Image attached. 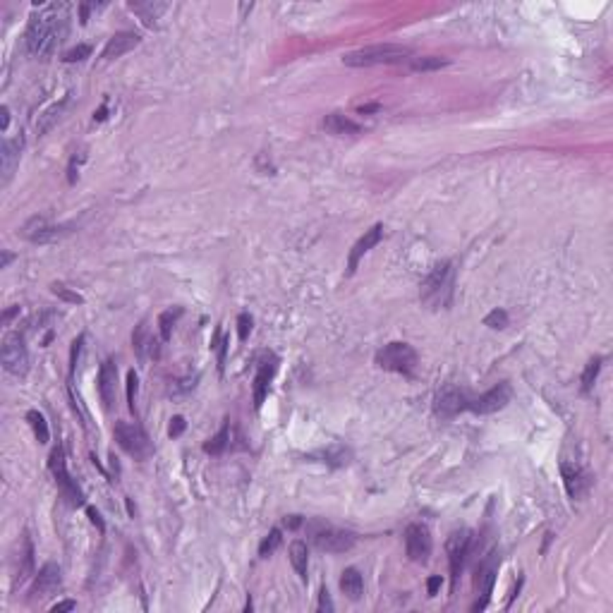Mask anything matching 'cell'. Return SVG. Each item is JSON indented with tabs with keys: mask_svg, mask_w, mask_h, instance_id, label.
<instances>
[{
	"mask_svg": "<svg viewBox=\"0 0 613 613\" xmlns=\"http://www.w3.org/2000/svg\"><path fill=\"white\" fill-rule=\"evenodd\" d=\"M465 408H467V398H465L462 390L453 388V386L443 388L441 393L436 395V414L438 417H456V414L462 412Z\"/></svg>",
	"mask_w": 613,
	"mask_h": 613,
	"instance_id": "e0dca14e",
	"label": "cell"
},
{
	"mask_svg": "<svg viewBox=\"0 0 613 613\" xmlns=\"http://www.w3.org/2000/svg\"><path fill=\"white\" fill-rule=\"evenodd\" d=\"M290 563L298 570L300 580L306 582V566H309V553H306V544L304 542H293L290 544Z\"/></svg>",
	"mask_w": 613,
	"mask_h": 613,
	"instance_id": "484cf974",
	"label": "cell"
},
{
	"mask_svg": "<svg viewBox=\"0 0 613 613\" xmlns=\"http://www.w3.org/2000/svg\"><path fill=\"white\" fill-rule=\"evenodd\" d=\"M228 438H230V432H228V424H225L216 436H211L209 441L204 443V453H209V456H221V453L228 448Z\"/></svg>",
	"mask_w": 613,
	"mask_h": 613,
	"instance_id": "4dcf8cb0",
	"label": "cell"
},
{
	"mask_svg": "<svg viewBox=\"0 0 613 613\" xmlns=\"http://www.w3.org/2000/svg\"><path fill=\"white\" fill-rule=\"evenodd\" d=\"M405 551H408L410 561L427 563L432 556V535L424 525H410L405 530Z\"/></svg>",
	"mask_w": 613,
	"mask_h": 613,
	"instance_id": "9c48e42d",
	"label": "cell"
},
{
	"mask_svg": "<svg viewBox=\"0 0 613 613\" xmlns=\"http://www.w3.org/2000/svg\"><path fill=\"white\" fill-rule=\"evenodd\" d=\"M89 56H91V46H87V43H79V46H75L72 51L65 53V58H63V60H65V63H79V60H84V58H89Z\"/></svg>",
	"mask_w": 613,
	"mask_h": 613,
	"instance_id": "8d00e7d4",
	"label": "cell"
},
{
	"mask_svg": "<svg viewBox=\"0 0 613 613\" xmlns=\"http://www.w3.org/2000/svg\"><path fill=\"white\" fill-rule=\"evenodd\" d=\"M314 544L316 548L326 553H345L355 546V535L353 532L335 530V527H324V530L314 532Z\"/></svg>",
	"mask_w": 613,
	"mask_h": 613,
	"instance_id": "8fae6325",
	"label": "cell"
},
{
	"mask_svg": "<svg viewBox=\"0 0 613 613\" xmlns=\"http://www.w3.org/2000/svg\"><path fill=\"white\" fill-rule=\"evenodd\" d=\"M24 149V137L22 132L14 137H5L0 144V172H3V182H10V177L14 175V168L19 166Z\"/></svg>",
	"mask_w": 613,
	"mask_h": 613,
	"instance_id": "4fadbf2b",
	"label": "cell"
},
{
	"mask_svg": "<svg viewBox=\"0 0 613 613\" xmlns=\"http://www.w3.org/2000/svg\"><path fill=\"white\" fill-rule=\"evenodd\" d=\"M381 237H383V225H381V223H377V225H374V228L364 230V235L359 237L357 242H355V247H353V249H350V256H348V274H350V276H353L355 271H357L359 259H362V256L367 254V252L372 249V247H377L379 242H381Z\"/></svg>",
	"mask_w": 613,
	"mask_h": 613,
	"instance_id": "2e32d148",
	"label": "cell"
},
{
	"mask_svg": "<svg viewBox=\"0 0 613 613\" xmlns=\"http://www.w3.org/2000/svg\"><path fill=\"white\" fill-rule=\"evenodd\" d=\"M453 280H456V269L451 261L438 264L422 283V302L429 309H446L453 300Z\"/></svg>",
	"mask_w": 613,
	"mask_h": 613,
	"instance_id": "3957f363",
	"label": "cell"
},
{
	"mask_svg": "<svg viewBox=\"0 0 613 613\" xmlns=\"http://www.w3.org/2000/svg\"><path fill=\"white\" fill-rule=\"evenodd\" d=\"M17 311H19V306H12V309H8V311H5V314H3V321H5V324H8V321L12 319V316L17 314Z\"/></svg>",
	"mask_w": 613,
	"mask_h": 613,
	"instance_id": "c3c4849f",
	"label": "cell"
},
{
	"mask_svg": "<svg viewBox=\"0 0 613 613\" xmlns=\"http://www.w3.org/2000/svg\"><path fill=\"white\" fill-rule=\"evenodd\" d=\"M340 590H343V594L348 597V599H353V601L362 599L364 580H362V575H359L357 568H348V570H343V575H340Z\"/></svg>",
	"mask_w": 613,
	"mask_h": 613,
	"instance_id": "603a6c76",
	"label": "cell"
},
{
	"mask_svg": "<svg viewBox=\"0 0 613 613\" xmlns=\"http://www.w3.org/2000/svg\"><path fill=\"white\" fill-rule=\"evenodd\" d=\"M412 58V51L398 43H379V46H364L343 56V65L348 67H374V65H395Z\"/></svg>",
	"mask_w": 613,
	"mask_h": 613,
	"instance_id": "7a4b0ae2",
	"label": "cell"
},
{
	"mask_svg": "<svg viewBox=\"0 0 613 613\" xmlns=\"http://www.w3.org/2000/svg\"><path fill=\"white\" fill-rule=\"evenodd\" d=\"M115 441L127 456L135 458V460H146L153 453L149 436L142 432V427H137V424H132V422L115 424Z\"/></svg>",
	"mask_w": 613,
	"mask_h": 613,
	"instance_id": "5b68a950",
	"label": "cell"
},
{
	"mask_svg": "<svg viewBox=\"0 0 613 613\" xmlns=\"http://www.w3.org/2000/svg\"><path fill=\"white\" fill-rule=\"evenodd\" d=\"M32 572H34V546H32L29 535H24L22 551H19V568H17V575H14V585H24V582L32 577Z\"/></svg>",
	"mask_w": 613,
	"mask_h": 613,
	"instance_id": "cb8c5ba5",
	"label": "cell"
},
{
	"mask_svg": "<svg viewBox=\"0 0 613 613\" xmlns=\"http://www.w3.org/2000/svg\"><path fill=\"white\" fill-rule=\"evenodd\" d=\"M51 293L58 295V298L65 300V302H70V304H82L84 302L82 295L75 293V290H70V288H65V285H60V283H53L51 285Z\"/></svg>",
	"mask_w": 613,
	"mask_h": 613,
	"instance_id": "e575fe53",
	"label": "cell"
},
{
	"mask_svg": "<svg viewBox=\"0 0 613 613\" xmlns=\"http://www.w3.org/2000/svg\"><path fill=\"white\" fill-rule=\"evenodd\" d=\"M65 103H67V98H63L60 103H53L51 108H46V111H43L41 115H38V120H36V132H38V135L48 132L53 125H56L58 120H60L63 111H65Z\"/></svg>",
	"mask_w": 613,
	"mask_h": 613,
	"instance_id": "4316f807",
	"label": "cell"
},
{
	"mask_svg": "<svg viewBox=\"0 0 613 613\" xmlns=\"http://www.w3.org/2000/svg\"><path fill=\"white\" fill-rule=\"evenodd\" d=\"M140 34L135 32H120V34H113L111 38H108L106 48H103V58L106 60H115V58L125 56V53H130L132 48L140 46Z\"/></svg>",
	"mask_w": 613,
	"mask_h": 613,
	"instance_id": "ac0fdd59",
	"label": "cell"
},
{
	"mask_svg": "<svg viewBox=\"0 0 613 613\" xmlns=\"http://www.w3.org/2000/svg\"><path fill=\"white\" fill-rule=\"evenodd\" d=\"M448 58H438V56H419V58H410V67L414 72H432V70H441V67L448 65Z\"/></svg>",
	"mask_w": 613,
	"mask_h": 613,
	"instance_id": "83f0119b",
	"label": "cell"
},
{
	"mask_svg": "<svg viewBox=\"0 0 613 613\" xmlns=\"http://www.w3.org/2000/svg\"><path fill=\"white\" fill-rule=\"evenodd\" d=\"M508 403H511V386L498 383L491 390H487L484 395H479V398L467 400V408L465 410H472L474 414H491L503 410Z\"/></svg>",
	"mask_w": 613,
	"mask_h": 613,
	"instance_id": "ba28073f",
	"label": "cell"
},
{
	"mask_svg": "<svg viewBox=\"0 0 613 613\" xmlns=\"http://www.w3.org/2000/svg\"><path fill=\"white\" fill-rule=\"evenodd\" d=\"M324 130L331 132V135H357V132H362V127L357 125L355 120H350V118H345L343 113H331V115L324 118Z\"/></svg>",
	"mask_w": 613,
	"mask_h": 613,
	"instance_id": "7402d4cb",
	"label": "cell"
},
{
	"mask_svg": "<svg viewBox=\"0 0 613 613\" xmlns=\"http://www.w3.org/2000/svg\"><path fill=\"white\" fill-rule=\"evenodd\" d=\"M27 422H29V427L34 429V436H36V441L38 443H48V436H51V432H48L46 417H43L38 410H29V412H27Z\"/></svg>",
	"mask_w": 613,
	"mask_h": 613,
	"instance_id": "f1b7e54d",
	"label": "cell"
},
{
	"mask_svg": "<svg viewBox=\"0 0 613 613\" xmlns=\"http://www.w3.org/2000/svg\"><path fill=\"white\" fill-rule=\"evenodd\" d=\"M252 333V316L247 314V311H242L240 316H237V335H240V340H247Z\"/></svg>",
	"mask_w": 613,
	"mask_h": 613,
	"instance_id": "74e56055",
	"label": "cell"
},
{
	"mask_svg": "<svg viewBox=\"0 0 613 613\" xmlns=\"http://www.w3.org/2000/svg\"><path fill=\"white\" fill-rule=\"evenodd\" d=\"M377 364L386 372L412 374L417 367V353L408 343H388L377 353Z\"/></svg>",
	"mask_w": 613,
	"mask_h": 613,
	"instance_id": "277c9868",
	"label": "cell"
},
{
	"mask_svg": "<svg viewBox=\"0 0 613 613\" xmlns=\"http://www.w3.org/2000/svg\"><path fill=\"white\" fill-rule=\"evenodd\" d=\"M106 113H108L106 106H101V108H98V113H93V118H96V120H106Z\"/></svg>",
	"mask_w": 613,
	"mask_h": 613,
	"instance_id": "f907efd6",
	"label": "cell"
},
{
	"mask_svg": "<svg viewBox=\"0 0 613 613\" xmlns=\"http://www.w3.org/2000/svg\"><path fill=\"white\" fill-rule=\"evenodd\" d=\"M441 585H443V577H441V575L429 577V582H427V592H429V597H436V592L441 590Z\"/></svg>",
	"mask_w": 613,
	"mask_h": 613,
	"instance_id": "b9f144b4",
	"label": "cell"
},
{
	"mask_svg": "<svg viewBox=\"0 0 613 613\" xmlns=\"http://www.w3.org/2000/svg\"><path fill=\"white\" fill-rule=\"evenodd\" d=\"M67 34V5H48L29 19L27 48L32 56L48 58Z\"/></svg>",
	"mask_w": 613,
	"mask_h": 613,
	"instance_id": "6da1fadb",
	"label": "cell"
},
{
	"mask_svg": "<svg viewBox=\"0 0 613 613\" xmlns=\"http://www.w3.org/2000/svg\"><path fill=\"white\" fill-rule=\"evenodd\" d=\"M182 309L177 306V309H166L161 316H158V328H161V340H168L172 333V326H175V321L180 319Z\"/></svg>",
	"mask_w": 613,
	"mask_h": 613,
	"instance_id": "1f68e13d",
	"label": "cell"
},
{
	"mask_svg": "<svg viewBox=\"0 0 613 613\" xmlns=\"http://www.w3.org/2000/svg\"><path fill=\"white\" fill-rule=\"evenodd\" d=\"M319 611H333V601H331L328 590H326V587L319 592Z\"/></svg>",
	"mask_w": 613,
	"mask_h": 613,
	"instance_id": "60d3db41",
	"label": "cell"
},
{
	"mask_svg": "<svg viewBox=\"0 0 613 613\" xmlns=\"http://www.w3.org/2000/svg\"><path fill=\"white\" fill-rule=\"evenodd\" d=\"M276 374V357H269L266 362L259 364V372H256L254 379V408H261L266 393H269V383Z\"/></svg>",
	"mask_w": 613,
	"mask_h": 613,
	"instance_id": "44dd1931",
	"label": "cell"
},
{
	"mask_svg": "<svg viewBox=\"0 0 613 613\" xmlns=\"http://www.w3.org/2000/svg\"><path fill=\"white\" fill-rule=\"evenodd\" d=\"M0 357H3L5 372L12 374V377H24L29 372V350L24 345V335L22 333L5 335Z\"/></svg>",
	"mask_w": 613,
	"mask_h": 613,
	"instance_id": "8992f818",
	"label": "cell"
},
{
	"mask_svg": "<svg viewBox=\"0 0 613 613\" xmlns=\"http://www.w3.org/2000/svg\"><path fill=\"white\" fill-rule=\"evenodd\" d=\"M280 542H283V537H280V530H271L269 535L264 537V542L259 544V556L261 558H269L271 553H274L276 548L280 546Z\"/></svg>",
	"mask_w": 613,
	"mask_h": 613,
	"instance_id": "836d02e7",
	"label": "cell"
},
{
	"mask_svg": "<svg viewBox=\"0 0 613 613\" xmlns=\"http://www.w3.org/2000/svg\"><path fill=\"white\" fill-rule=\"evenodd\" d=\"M228 343H230V338H223L219 343V367L223 369V364H225V353H228Z\"/></svg>",
	"mask_w": 613,
	"mask_h": 613,
	"instance_id": "f6af8a7d",
	"label": "cell"
},
{
	"mask_svg": "<svg viewBox=\"0 0 613 613\" xmlns=\"http://www.w3.org/2000/svg\"><path fill=\"white\" fill-rule=\"evenodd\" d=\"M60 585H63L60 568H58L56 563H48V566H43L41 570H38L36 580H34V587H32V597H29V599H32V601L46 599V597L56 594Z\"/></svg>",
	"mask_w": 613,
	"mask_h": 613,
	"instance_id": "5bb4252c",
	"label": "cell"
},
{
	"mask_svg": "<svg viewBox=\"0 0 613 613\" xmlns=\"http://www.w3.org/2000/svg\"><path fill=\"white\" fill-rule=\"evenodd\" d=\"M77 609V604L72 599H67V601H58V604H53L51 606V611L53 613H63V611H75Z\"/></svg>",
	"mask_w": 613,
	"mask_h": 613,
	"instance_id": "ee69618b",
	"label": "cell"
},
{
	"mask_svg": "<svg viewBox=\"0 0 613 613\" xmlns=\"http://www.w3.org/2000/svg\"><path fill=\"white\" fill-rule=\"evenodd\" d=\"M151 345H153V338L149 335V326H146V321H142V324L137 326L135 333H132V348L137 350V355H142V357H144L146 348L151 350Z\"/></svg>",
	"mask_w": 613,
	"mask_h": 613,
	"instance_id": "f546056e",
	"label": "cell"
},
{
	"mask_svg": "<svg viewBox=\"0 0 613 613\" xmlns=\"http://www.w3.org/2000/svg\"><path fill=\"white\" fill-rule=\"evenodd\" d=\"M561 477H563V484H566L568 496H570V498H582V496H585V491H587V477H585V472H582L580 467L563 462L561 465Z\"/></svg>",
	"mask_w": 613,
	"mask_h": 613,
	"instance_id": "ffe728a7",
	"label": "cell"
},
{
	"mask_svg": "<svg viewBox=\"0 0 613 613\" xmlns=\"http://www.w3.org/2000/svg\"><path fill=\"white\" fill-rule=\"evenodd\" d=\"M87 513H89V517H91V522H93V525H96V527H98V530H101V532H103V520H101V515H98V513H96V511H93V508H89V511H87Z\"/></svg>",
	"mask_w": 613,
	"mask_h": 613,
	"instance_id": "7dc6e473",
	"label": "cell"
},
{
	"mask_svg": "<svg viewBox=\"0 0 613 613\" xmlns=\"http://www.w3.org/2000/svg\"><path fill=\"white\" fill-rule=\"evenodd\" d=\"M493 582H496V563L493 561L482 563L477 570V590H479V594H482V599L474 604V611L487 609L489 597H491V592H493Z\"/></svg>",
	"mask_w": 613,
	"mask_h": 613,
	"instance_id": "d6986e66",
	"label": "cell"
},
{
	"mask_svg": "<svg viewBox=\"0 0 613 613\" xmlns=\"http://www.w3.org/2000/svg\"><path fill=\"white\" fill-rule=\"evenodd\" d=\"M70 232H72V225H48L43 219H32L22 228V235L29 237L32 242H38V245L63 240V237L70 235Z\"/></svg>",
	"mask_w": 613,
	"mask_h": 613,
	"instance_id": "7c38bea8",
	"label": "cell"
},
{
	"mask_svg": "<svg viewBox=\"0 0 613 613\" xmlns=\"http://www.w3.org/2000/svg\"><path fill=\"white\" fill-rule=\"evenodd\" d=\"M130 10L140 14L142 22H144L146 27H153L156 19L168 10V5L166 3H156V0H144V3H130Z\"/></svg>",
	"mask_w": 613,
	"mask_h": 613,
	"instance_id": "d4e9b609",
	"label": "cell"
},
{
	"mask_svg": "<svg viewBox=\"0 0 613 613\" xmlns=\"http://www.w3.org/2000/svg\"><path fill=\"white\" fill-rule=\"evenodd\" d=\"M0 115H3V118H0V130L5 132V130H8V125H10V108L8 106L0 108Z\"/></svg>",
	"mask_w": 613,
	"mask_h": 613,
	"instance_id": "bcb514c9",
	"label": "cell"
},
{
	"mask_svg": "<svg viewBox=\"0 0 613 613\" xmlns=\"http://www.w3.org/2000/svg\"><path fill=\"white\" fill-rule=\"evenodd\" d=\"M469 544H472V532L469 530H458L448 537L446 542V553H448V563H451V577L453 585L458 582V575L465 566V558L469 553Z\"/></svg>",
	"mask_w": 613,
	"mask_h": 613,
	"instance_id": "30bf717a",
	"label": "cell"
},
{
	"mask_svg": "<svg viewBox=\"0 0 613 613\" xmlns=\"http://www.w3.org/2000/svg\"><path fill=\"white\" fill-rule=\"evenodd\" d=\"M137 374L135 372H127V403H130V410L135 412L137 410Z\"/></svg>",
	"mask_w": 613,
	"mask_h": 613,
	"instance_id": "f35d334b",
	"label": "cell"
},
{
	"mask_svg": "<svg viewBox=\"0 0 613 613\" xmlns=\"http://www.w3.org/2000/svg\"><path fill=\"white\" fill-rule=\"evenodd\" d=\"M48 467H51L56 482L60 484V491L65 493V498L72 503V506H84V493L82 489L72 482V477L67 474V462H65V451L63 446H58L56 451L51 453V460H48Z\"/></svg>",
	"mask_w": 613,
	"mask_h": 613,
	"instance_id": "52a82bcc",
	"label": "cell"
},
{
	"mask_svg": "<svg viewBox=\"0 0 613 613\" xmlns=\"http://www.w3.org/2000/svg\"><path fill=\"white\" fill-rule=\"evenodd\" d=\"M185 427H187L185 417H172L170 429H168V434H170V438H177V436H180V434L185 432Z\"/></svg>",
	"mask_w": 613,
	"mask_h": 613,
	"instance_id": "ab89813d",
	"label": "cell"
},
{
	"mask_svg": "<svg viewBox=\"0 0 613 613\" xmlns=\"http://www.w3.org/2000/svg\"><path fill=\"white\" fill-rule=\"evenodd\" d=\"M10 261H12V254H10V252H3V261H0V269H8Z\"/></svg>",
	"mask_w": 613,
	"mask_h": 613,
	"instance_id": "681fc988",
	"label": "cell"
},
{
	"mask_svg": "<svg viewBox=\"0 0 613 613\" xmlns=\"http://www.w3.org/2000/svg\"><path fill=\"white\" fill-rule=\"evenodd\" d=\"M82 343H84V335H79V338L72 343V355H70V369L75 372L77 367V357H79V350H82Z\"/></svg>",
	"mask_w": 613,
	"mask_h": 613,
	"instance_id": "7bdbcfd3",
	"label": "cell"
},
{
	"mask_svg": "<svg viewBox=\"0 0 613 613\" xmlns=\"http://www.w3.org/2000/svg\"><path fill=\"white\" fill-rule=\"evenodd\" d=\"M601 372V357L590 359V364L585 367V374H582V393H590L594 388V381Z\"/></svg>",
	"mask_w": 613,
	"mask_h": 613,
	"instance_id": "d6a6232c",
	"label": "cell"
},
{
	"mask_svg": "<svg viewBox=\"0 0 613 613\" xmlns=\"http://www.w3.org/2000/svg\"><path fill=\"white\" fill-rule=\"evenodd\" d=\"M115 393H118V367L113 359H106L98 369V395L106 410H113L115 405Z\"/></svg>",
	"mask_w": 613,
	"mask_h": 613,
	"instance_id": "9a60e30c",
	"label": "cell"
},
{
	"mask_svg": "<svg viewBox=\"0 0 613 613\" xmlns=\"http://www.w3.org/2000/svg\"><path fill=\"white\" fill-rule=\"evenodd\" d=\"M484 324H487L489 328H506V326H508V314L503 309H493L491 314L484 316Z\"/></svg>",
	"mask_w": 613,
	"mask_h": 613,
	"instance_id": "d590c367",
	"label": "cell"
}]
</instances>
